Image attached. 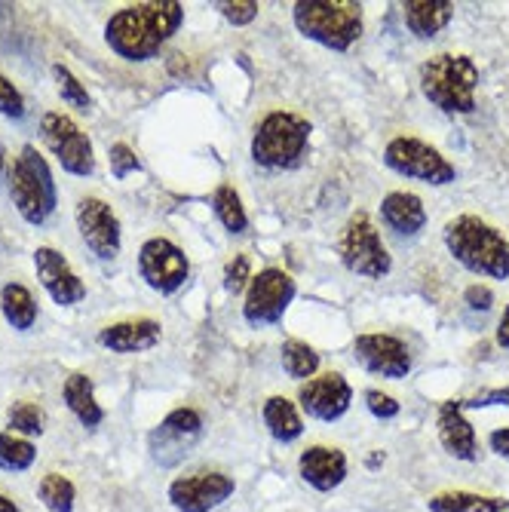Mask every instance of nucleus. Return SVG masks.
<instances>
[{
    "label": "nucleus",
    "mask_w": 509,
    "mask_h": 512,
    "mask_svg": "<svg viewBox=\"0 0 509 512\" xmlns=\"http://www.w3.org/2000/svg\"><path fill=\"white\" fill-rule=\"evenodd\" d=\"M7 188H10L13 206L22 215V221L34 224V227L46 224V218H50L59 206V188H56L53 169L34 145H25L16 154V160L10 163Z\"/></svg>",
    "instance_id": "obj_6"
},
{
    "label": "nucleus",
    "mask_w": 509,
    "mask_h": 512,
    "mask_svg": "<svg viewBox=\"0 0 509 512\" xmlns=\"http://www.w3.org/2000/svg\"><path fill=\"white\" fill-rule=\"evenodd\" d=\"M203 414L197 408H175L148 433V448L157 467L172 470L181 460H188L203 439Z\"/></svg>",
    "instance_id": "obj_10"
},
{
    "label": "nucleus",
    "mask_w": 509,
    "mask_h": 512,
    "mask_svg": "<svg viewBox=\"0 0 509 512\" xmlns=\"http://www.w3.org/2000/svg\"><path fill=\"white\" fill-rule=\"evenodd\" d=\"M442 243L448 255L476 276L509 279V240L494 224L479 215H457L442 227Z\"/></svg>",
    "instance_id": "obj_2"
},
{
    "label": "nucleus",
    "mask_w": 509,
    "mask_h": 512,
    "mask_svg": "<svg viewBox=\"0 0 509 512\" xmlns=\"http://www.w3.org/2000/svg\"><path fill=\"white\" fill-rule=\"evenodd\" d=\"M365 408L372 411V417H378V421H393L399 414V399H393L384 390H365Z\"/></svg>",
    "instance_id": "obj_36"
},
{
    "label": "nucleus",
    "mask_w": 509,
    "mask_h": 512,
    "mask_svg": "<svg viewBox=\"0 0 509 512\" xmlns=\"http://www.w3.org/2000/svg\"><path fill=\"white\" fill-rule=\"evenodd\" d=\"M237 491V482L227 473L203 470L194 476H178L169 482V503L175 512H212L227 503Z\"/></svg>",
    "instance_id": "obj_14"
},
{
    "label": "nucleus",
    "mask_w": 509,
    "mask_h": 512,
    "mask_svg": "<svg viewBox=\"0 0 509 512\" xmlns=\"http://www.w3.org/2000/svg\"><path fill=\"white\" fill-rule=\"evenodd\" d=\"M7 421H10V433L22 439H37L46 430V414L34 402H16L7 414Z\"/></svg>",
    "instance_id": "obj_31"
},
{
    "label": "nucleus",
    "mask_w": 509,
    "mask_h": 512,
    "mask_svg": "<svg viewBox=\"0 0 509 512\" xmlns=\"http://www.w3.org/2000/svg\"><path fill=\"white\" fill-rule=\"evenodd\" d=\"M384 163L396 175L421 181V184H433V188H442V184H451L457 178V169L451 166V160L439 148L427 145L424 138H414V135L393 138L384 148Z\"/></svg>",
    "instance_id": "obj_7"
},
{
    "label": "nucleus",
    "mask_w": 509,
    "mask_h": 512,
    "mask_svg": "<svg viewBox=\"0 0 509 512\" xmlns=\"http://www.w3.org/2000/svg\"><path fill=\"white\" fill-rule=\"evenodd\" d=\"M430 512H509L506 497H488L476 491H439L427 500Z\"/></svg>",
    "instance_id": "obj_25"
},
{
    "label": "nucleus",
    "mask_w": 509,
    "mask_h": 512,
    "mask_svg": "<svg viewBox=\"0 0 509 512\" xmlns=\"http://www.w3.org/2000/svg\"><path fill=\"white\" fill-rule=\"evenodd\" d=\"M421 92L442 114L460 117L476 108L479 68L464 53H436L418 68Z\"/></svg>",
    "instance_id": "obj_4"
},
{
    "label": "nucleus",
    "mask_w": 509,
    "mask_h": 512,
    "mask_svg": "<svg viewBox=\"0 0 509 512\" xmlns=\"http://www.w3.org/2000/svg\"><path fill=\"white\" fill-rule=\"evenodd\" d=\"M212 212L218 215V221L224 224L227 234H246V227H249V215H246V206L237 194V188H230V184H218V188L212 191Z\"/></svg>",
    "instance_id": "obj_27"
},
{
    "label": "nucleus",
    "mask_w": 509,
    "mask_h": 512,
    "mask_svg": "<svg viewBox=\"0 0 509 512\" xmlns=\"http://www.w3.org/2000/svg\"><path fill=\"white\" fill-rule=\"evenodd\" d=\"M353 405V387L341 371H326L301 384L298 408L319 424H335Z\"/></svg>",
    "instance_id": "obj_15"
},
{
    "label": "nucleus",
    "mask_w": 509,
    "mask_h": 512,
    "mask_svg": "<svg viewBox=\"0 0 509 512\" xmlns=\"http://www.w3.org/2000/svg\"><path fill=\"white\" fill-rule=\"evenodd\" d=\"M184 25V7L178 0H151L117 10L105 25V43L123 62H151L160 56L166 40Z\"/></svg>",
    "instance_id": "obj_1"
},
{
    "label": "nucleus",
    "mask_w": 509,
    "mask_h": 512,
    "mask_svg": "<svg viewBox=\"0 0 509 512\" xmlns=\"http://www.w3.org/2000/svg\"><path fill=\"white\" fill-rule=\"evenodd\" d=\"M261 417H264L267 433L280 445H292L304 436V417H301L298 405L286 396H267Z\"/></svg>",
    "instance_id": "obj_24"
},
{
    "label": "nucleus",
    "mask_w": 509,
    "mask_h": 512,
    "mask_svg": "<svg viewBox=\"0 0 509 512\" xmlns=\"http://www.w3.org/2000/svg\"><path fill=\"white\" fill-rule=\"evenodd\" d=\"M295 295H298L295 276H289L280 267H264L261 273L252 276V283L246 289L243 319L249 325H258V329H267V325H280L286 310L292 307Z\"/></svg>",
    "instance_id": "obj_9"
},
{
    "label": "nucleus",
    "mask_w": 509,
    "mask_h": 512,
    "mask_svg": "<svg viewBox=\"0 0 509 512\" xmlns=\"http://www.w3.org/2000/svg\"><path fill=\"white\" fill-rule=\"evenodd\" d=\"M0 512H22L16 500H10L7 494H0Z\"/></svg>",
    "instance_id": "obj_42"
},
{
    "label": "nucleus",
    "mask_w": 509,
    "mask_h": 512,
    "mask_svg": "<svg viewBox=\"0 0 509 512\" xmlns=\"http://www.w3.org/2000/svg\"><path fill=\"white\" fill-rule=\"evenodd\" d=\"M0 313L16 332H28L37 322V298L22 283H7L0 289Z\"/></svg>",
    "instance_id": "obj_26"
},
{
    "label": "nucleus",
    "mask_w": 509,
    "mask_h": 512,
    "mask_svg": "<svg viewBox=\"0 0 509 512\" xmlns=\"http://www.w3.org/2000/svg\"><path fill=\"white\" fill-rule=\"evenodd\" d=\"M108 163H111V175H114V178H126V175H132V172L142 169V163H138L135 151H132L129 145H123V142H117V145L111 148Z\"/></svg>",
    "instance_id": "obj_37"
},
{
    "label": "nucleus",
    "mask_w": 509,
    "mask_h": 512,
    "mask_svg": "<svg viewBox=\"0 0 509 512\" xmlns=\"http://www.w3.org/2000/svg\"><path fill=\"white\" fill-rule=\"evenodd\" d=\"M37 448L31 439H22L16 433H0V470L4 473H25L34 467Z\"/></svg>",
    "instance_id": "obj_30"
},
{
    "label": "nucleus",
    "mask_w": 509,
    "mask_h": 512,
    "mask_svg": "<svg viewBox=\"0 0 509 512\" xmlns=\"http://www.w3.org/2000/svg\"><path fill=\"white\" fill-rule=\"evenodd\" d=\"M402 7V22L418 40H433L439 37L451 19H454V4L451 0H405Z\"/></svg>",
    "instance_id": "obj_22"
},
{
    "label": "nucleus",
    "mask_w": 509,
    "mask_h": 512,
    "mask_svg": "<svg viewBox=\"0 0 509 512\" xmlns=\"http://www.w3.org/2000/svg\"><path fill=\"white\" fill-rule=\"evenodd\" d=\"M464 301H467V307H470V310H479V313H485V310H491V307H494V292H491L488 286L476 283V286H467V292H464Z\"/></svg>",
    "instance_id": "obj_39"
},
{
    "label": "nucleus",
    "mask_w": 509,
    "mask_h": 512,
    "mask_svg": "<svg viewBox=\"0 0 509 512\" xmlns=\"http://www.w3.org/2000/svg\"><path fill=\"white\" fill-rule=\"evenodd\" d=\"M62 399H65V408L77 417L80 427L99 430V424L105 421V408L96 399V387H92L89 375H83V371L68 375V381L62 387Z\"/></svg>",
    "instance_id": "obj_23"
},
{
    "label": "nucleus",
    "mask_w": 509,
    "mask_h": 512,
    "mask_svg": "<svg viewBox=\"0 0 509 512\" xmlns=\"http://www.w3.org/2000/svg\"><path fill=\"white\" fill-rule=\"evenodd\" d=\"M74 221L80 230V240L99 261H114L120 255V243H123L120 218L105 200L83 197L74 209Z\"/></svg>",
    "instance_id": "obj_13"
},
{
    "label": "nucleus",
    "mask_w": 509,
    "mask_h": 512,
    "mask_svg": "<svg viewBox=\"0 0 509 512\" xmlns=\"http://www.w3.org/2000/svg\"><path fill=\"white\" fill-rule=\"evenodd\" d=\"M436 436H439V445L445 448L448 457H454L460 463H476L479 460V436H476V427L467 421L460 399H448V402L439 405V411H436Z\"/></svg>",
    "instance_id": "obj_18"
},
{
    "label": "nucleus",
    "mask_w": 509,
    "mask_h": 512,
    "mask_svg": "<svg viewBox=\"0 0 509 512\" xmlns=\"http://www.w3.org/2000/svg\"><path fill=\"white\" fill-rule=\"evenodd\" d=\"M298 473L313 491L329 494L344 485L350 463H347V454L335 445H310L298 457Z\"/></svg>",
    "instance_id": "obj_19"
},
{
    "label": "nucleus",
    "mask_w": 509,
    "mask_h": 512,
    "mask_svg": "<svg viewBox=\"0 0 509 512\" xmlns=\"http://www.w3.org/2000/svg\"><path fill=\"white\" fill-rule=\"evenodd\" d=\"M37 500L50 512H74L77 506V488L62 473H46L37 485Z\"/></svg>",
    "instance_id": "obj_29"
},
{
    "label": "nucleus",
    "mask_w": 509,
    "mask_h": 512,
    "mask_svg": "<svg viewBox=\"0 0 509 512\" xmlns=\"http://www.w3.org/2000/svg\"><path fill=\"white\" fill-rule=\"evenodd\" d=\"M292 22L307 40L332 53H347L365 31V13L356 0H298Z\"/></svg>",
    "instance_id": "obj_5"
},
{
    "label": "nucleus",
    "mask_w": 509,
    "mask_h": 512,
    "mask_svg": "<svg viewBox=\"0 0 509 512\" xmlns=\"http://www.w3.org/2000/svg\"><path fill=\"white\" fill-rule=\"evenodd\" d=\"M249 283H252V264H249L246 255H237L224 267V292L227 295H240V292L249 289Z\"/></svg>",
    "instance_id": "obj_33"
},
{
    "label": "nucleus",
    "mask_w": 509,
    "mask_h": 512,
    "mask_svg": "<svg viewBox=\"0 0 509 512\" xmlns=\"http://www.w3.org/2000/svg\"><path fill=\"white\" fill-rule=\"evenodd\" d=\"M215 7H218V13L230 25H237V28H246L258 16V4H255V0H230V4H215Z\"/></svg>",
    "instance_id": "obj_35"
},
{
    "label": "nucleus",
    "mask_w": 509,
    "mask_h": 512,
    "mask_svg": "<svg viewBox=\"0 0 509 512\" xmlns=\"http://www.w3.org/2000/svg\"><path fill=\"white\" fill-rule=\"evenodd\" d=\"M280 365H283V371L292 381H310V378H316V371H319V353L310 344H304L298 338H289L280 347Z\"/></svg>",
    "instance_id": "obj_28"
},
{
    "label": "nucleus",
    "mask_w": 509,
    "mask_h": 512,
    "mask_svg": "<svg viewBox=\"0 0 509 512\" xmlns=\"http://www.w3.org/2000/svg\"><path fill=\"white\" fill-rule=\"evenodd\" d=\"M494 338H497V347L509 353V304H506V307H503V313H500V322H497Z\"/></svg>",
    "instance_id": "obj_41"
},
{
    "label": "nucleus",
    "mask_w": 509,
    "mask_h": 512,
    "mask_svg": "<svg viewBox=\"0 0 509 512\" xmlns=\"http://www.w3.org/2000/svg\"><path fill=\"white\" fill-rule=\"evenodd\" d=\"M0 114H4L7 120H25V114H28L22 92L4 74H0Z\"/></svg>",
    "instance_id": "obj_34"
},
{
    "label": "nucleus",
    "mask_w": 509,
    "mask_h": 512,
    "mask_svg": "<svg viewBox=\"0 0 509 512\" xmlns=\"http://www.w3.org/2000/svg\"><path fill=\"white\" fill-rule=\"evenodd\" d=\"M353 353L368 375H378L387 381H402L411 375V353L393 335L365 332L353 341Z\"/></svg>",
    "instance_id": "obj_16"
},
{
    "label": "nucleus",
    "mask_w": 509,
    "mask_h": 512,
    "mask_svg": "<svg viewBox=\"0 0 509 512\" xmlns=\"http://www.w3.org/2000/svg\"><path fill=\"white\" fill-rule=\"evenodd\" d=\"M53 77H56V83H59V92H62L65 105H71V108H77V111H89V108H92L89 92L83 89V83H80L65 65H53Z\"/></svg>",
    "instance_id": "obj_32"
},
{
    "label": "nucleus",
    "mask_w": 509,
    "mask_h": 512,
    "mask_svg": "<svg viewBox=\"0 0 509 512\" xmlns=\"http://www.w3.org/2000/svg\"><path fill=\"white\" fill-rule=\"evenodd\" d=\"M40 138L68 175L89 178L96 172V151H92L89 135L68 114L46 111L40 117Z\"/></svg>",
    "instance_id": "obj_11"
},
{
    "label": "nucleus",
    "mask_w": 509,
    "mask_h": 512,
    "mask_svg": "<svg viewBox=\"0 0 509 512\" xmlns=\"http://www.w3.org/2000/svg\"><path fill=\"white\" fill-rule=\"evenodd\" d=\"M34 273L40 279L43 292L50 295L59 307H74L86 298L83 279L74 273L68 258L53 246H37L34 249Z\"/></svg>",
    "instance_id": "obj_17"
},
{
    "label": "nucleus",
    "mask_w": 509,
    "mask_h": 512,
    "mask_svg": "<svg viewBox=\"0 0 509 512\" xmlns=\"http://www.w3.org/2000/svg\"><path fill=\"white\" fill-rule=\"evenodd\" d=\"M7 178V151H4V145H0V181Z\"/></svg>",
    "instance_id": "obj_43"
},
{
    "label": "nucleus",
    "mask_w": 509,
    "mask_h": 512,
    "mask_svg": "<svg viewBox=\"0 0 509 512\" xmlns=\"http://www.w3.org/2000/svg\"><path fill=\"white\" fill-rule=\"evenodd\" d=\"M488 448H491L497 457L509 460V427H500V430H494V433L488 436Z\"/></svg>",
    "instance_id": "obj_40"
},
{
    "label": "nucleus",
    "mask_w": 509,
    "mask_h": 512,
    "mask_svg": "<svg viewBox=\"0 0 509 512\" xmlns=\"http://www.w3.org/2000/svg\"><path fill=\"white\" fill-rule=\"evenodd\" d=\"M381 221L393 230L396 237H418L427 227L430 215L418 194L411 191H393L381 200Z\"/></svg>",
    "instance_id": "obj_21"
},
{
    "label": "nucleus",
    "mask_w": 509,
    "mask_h": 512,
    "mask_svg": "<svg viewBox=\"0 0 509 512\" xmlns=\"http://www.w3.org/2000/svg\"><path fill=\"white\" fill-rule=\"evenodd\" d=\"M138 273L157 295H175L191 276V261L172 240L151 237L138 249Z\"/></svg>",
    "instance_id": "obj_12"
},
{
    "label": "nucleus",
    "mask_w": 509,
    "mask_h": 512,
    "mask_svg": "<svg viewBox=\"0 0 509 512\" xmlns=\"http://www.w3.org/2000/svg\"><path fill=\"white\" fill-rule=\"evenodd\" d=\"M460 405L467 408H491V405H503L509 408V387H488V390H479L473 393L470 399H460Z\"/></svg>",
    "instance_id": "obj_38"
},
{
    "label": "nucleus",
    "mask_w": 509,
    "mask_h": 512,
    "mask_svg": "<svg viewBox=\"0 0 509 512\" xmlns=\"http://www.w3.org/2000/svg\"><path fill=\"white\" fill-rule=\"evenodd\" d=\"M163 338V329L157 319H148V316H138V319H120V322H111L99 332V347L111 350V353H120V356H129V353H145V350H154Z\"/></svg>",
    "instance_id": "obj_20"
},
{
    "label": "nucleus",
    "mask_w": 509,
    "mask_h": 512,
    "mask_svg": "<svg viewBox=\"0 0 509 512\" xmlns=\"http://www.w3.org/2000/svg\"><path fill=\"white\" fill-rule=\"evenodd\" d=\"M313 123L295 111H270L258 120L252 132V163L267 172H292L301 169L310 151Z\"/></svg>",
    "instance_id": "obj_3"
},
{
    "label": "nucleus",
    "mask_w": 509,
    "mask_h": 512,
    "mask_svg": "<svg viewBox=\"0 0 509 512\" xmlns=\"http://www.w3.org/2000/svg\"><path fill=\"white\" fill-rule=\"evenodd\" d=\"M338 252H341V264L350 273L365 276V279H384L393 270V258H390L381 234H378L375 221L365 212H356L347 221Z\"/></svg>",
    "instance_id": "obj_8"
}]
</instances>
